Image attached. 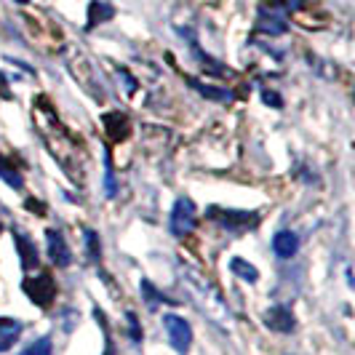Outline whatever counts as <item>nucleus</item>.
<instances>
[{
    "instance_id": "obj_16",
    "label": "nucleus",
    "mask_w": 355,
    "mask_h": 355,
    "mask_svg": "<svg viewBox=\"0 0 355 355\" xmlns=\"http://www.w3.org/2000/svg\"><path fill=\"white\" fill-rule=\"evenodd\" d=\"M139 288H142V297H144V300H147V304H153V307H155V304H158V302L174 304V300H171V297H166V294H160L158 288H155V286L150 284V281H142V284H139Z\"/></svg>"
},
{
    "instance_id": "obj_14",
    "label": "nucleus",
    "mask_w": 355,
    "mask_h": 355,
    "mask_svg": "<svg viewBox=\"0 0 355 355\" xmlns=\"http://www.w3.org/2000/svg\"><path fill=\"white\" fill-rule=\"evenodd\" d=\"M190 86L200 94V96H206V99H214V102H230L232 94L227 89H214V86H206V83H200L196 78H190Z\"/></svg>"
},
{
    "instance_id": "obj_13",
    "label": "nucleus",
    "mask_w": 355,
    "mask_h": 355,
    "mask_svg": "<svg viewBox=\"0 0 355 355\" xmlns=\"http://www.w3.org/2000/svg\"><path fill=\"white\" fill-rule=\"evenodd\" d=\"M112 17H115V8L112 6H107L102 0H94L89 6V30H94L96 24H105Z\"/></svg>"
},
{
    "instance_id": "obj_12",
    "label": "nucleus",
    "mask_w": 355,
    "mask_h": 355,
    "mask_svg": "<svg viewBox=\"0 0 355 355\" xmlns=\"http://www.w3.org/2000/svg\"><path fill=\"white\" fill-rule=\"evenodd\" d=\"M262 33H267V35H284L286 33V21L272 8L270 11H262V17H259V24H257Z\"/></svg>"
},
{
    "instance_id": "obj_18",
    "label": "nucleus",
    "mask_w": 355,
    "mask_h": 355,
    "mask_svg": "<svg viewBox=\"0 0 355 355\" xmlns=\"http://www.w3.org/2000/svg\"><path fill=\"white\" fill-rule=\"evenodd\" d=\"M19 355H53V345H51V337H40L35 339L33 345H27L24 350Z\"/></svg>"
},
{
    "instance_id": "obj_21",
    "label": "nucleus",
    "mask_w": 355,
    "mask_h": 355,
    "mask_svg": "<svg viewBox=\"0 0 355 355\" xmlns=\"http://www.w3.org/2000/svg\"><path fill=\"white\" fill-rule=\"evenodd\" d=\"M125 320H128V326H131V339L134 342H142V329H139V323H137V315L128 310L125 313Z\"/></svg>"
},
{
    "instance_id": "obj_25",
    "label": "nucleus",
    "mask_w": 355,
    "mask_h": 355,
    "mask_svg": "<svg viewBox=\"0 0 355 355\" xmlns=\"http://www.w3.org/2000/svg\"><path fill=\"white\" fill-rule=\"evenodd\" d=\"M17 3H27V0H17Z\"/></svg>"
},
{
    "instance_id": "obj_1",
    "label": "nucleus",
    "mask_w": 355,
    "mask_h": 355,
    "mask_svg": "<svg viewBox=\"0 0 355 355\" xmlns=\"http://www.w3.org/2000/svg\"><path fill=\"white\" fill-rule=\"evenodd\" d=\"M182 278H184V284L190 288L193 302L203 310V315H209L216 326L227 329V326H230V307L222 300V294L216 291V286H214L211 281H206V278H203L198 270H193V267H184Z\"/></svg>"
},
{
    "instance_id": "obj_15",
    "label": "nucleus",
    "mask_w": 355,
    "mask_h": 355,
    "mask_svg": "<svg viewBox=\"0 0 355 355\" xmlns=\"http://www.w3.org/2000/svg\"><path fill=\"white\" fill-rule=\"evenodd\" d=\"M230 270L238 275V278H243V281H249V284H257L259 281V272H257V267L246 262V259H241V257H235L230 259Z\"/></svg>"
},
{
    "instance_id": "obj_22",
    "label": "nucleus",
    "mask_w": 355,
    "mask_h": 355,
    "mask_svg": "<svg viewBox=\"0 0 355 355\" xmlns=\"http://www.w3.org/2000/svg\"><path fill=\"white\" fill-rule=\"evenodd\" d=\"M262 99H265V105H272V107H284V102H281V96L275 94V91H265L262 94Z\"/></svg>"
},
{
    "instance_id": "obj_24",
    "label": "nucleus",
    "mask_w": 355,
    "mask_h": 355,
    "mask_svg": "<svg viewBox=\"0 0 355 355\" xmlns=\"http://www.w3.org/2000/svg\"><path fill=\"white\" fill-rule=\"evenodd\" d=\"M40 206H43V203H37L35 198H30V200H27V209H30V211H37V214H46V209H40Z\"/></svg>"
},
{
    "instance_id": "obj_2",
    "label": "nucleus",
    "mask_w": 355,
    "mask_h": 355,
    "mask_svg": "<svg viewBox=\"0 0 355 355\" xmlns=\"http://www.w3.org/2000/svg\"><path fill=\"white\" fill-rule=\"evenodd\" d=\"M206 216L216 222L222 230H232V232H241V230H254L259 225V216L254 211H232V209H219L214 206L206 211Z\"/></svg>"
},
{
    "instance_id": "obj_17",
    "label": "nucleus",
    "mask_w": 355,
    "mask_h": 355,
    "mask_svg": "<svg viewBox=\"0 0 355 355\" xmlns=\"http://www.w3.org/2000/svg\"><path fill=\"white\" fill-rule=\"evenodd\" d=\"M0 177L6 179V182L14 187V190H19V187L24 184V182H21V174L14 168V163H8L6 158H0Z\"/></svg>"
},
{
    "instance_id": "obj_3",
    "label": "nucleus",
    "mask_w": 355,
    "mask_h": 355,
    "mask_svg": "<svg viewBox=\"0 0 355 355\" xmlns=\"http://www.w3.org/2000/svg\"><path fill=\"white\" fill-rule=\"evenodd\" d=\"M21 288L27 291V297L37 304V307H51L53 300H56V284H53L51 275H46V272H40L35 278H27Z\"/></svg>"
},
{
    "instance_id": "obj_8",
    "label": "nucleus",
    "mask_w": 355,
    "mask_h": 355,
    "mask_svg": "<svg viewBox=\"0 0 355 355\" xmlns=\"http://www.w3.org/2000/svg\"><path fill=\"white\" fill-rule=\"evenodd\" d=\"M102 123H105L107 137L112 142H123L125 137L131 134V123H128V118H125L123 112H107L105 118H102Z\"/></svg>"
},
{
    "instance_id": "obj_11",
    "label": "nucleus",
    "mask_w": 355,
    "mask_h": 355,
    "mask_svg": "<svg viewBox=\"0 0 355 355\" xmlns=\"http://www.w3.org/2000/svg\"><path fill=\"white\" fill-rule=\"evenodd\" d=\"M21 334V323L14 318H0V353H8Z\"/></svg>"
},
{
    "instance_id": "obj_7",
    "label": "nucleus",
    "mask_w": 355,
    "mask_h": 355,
    "mask_svg": "<svg viewBox=\"0 0 355 355\" xmlns=\"http://www.w3.org/2000/svg\"><path fill=\"white\" fill-rule=\"evenodd\" d=\"M265 326L270 331H278V334H291L297 320H294V313L288 307H270L265 313Z\"/></svg>"
},
{
    "instance_id": "obj_20",
    "label": "nucleus",
    "mask_w": 355,
    "mask_h": 355,
    "mask_svg": "<svg viewBox=\"0 0 355 355\" xmlns=\"http://www.w3.org/2000/svg\"><path fill=\"white\" fill-rule=\"evenodd\" d=\"M105 193L110 198L115 196V177H112V160H110V153L105 155Z\"/></svg>"
},
{
    "instance_id": "obj_19",
    "label": "nucleus",
    "mask_w": 355,
    "mask_h": 355,
    "mask_svg": "<svg viewBox=\"0 0 355 355\" xmlns=\"http://www.w3.org/2000/svg\"><path fill=\"white\" fill-rule=\"evenodd\" d=\"M83 238H86V243H89V254L94 259H99L102 257V243H99V235L94 230H83Z\"/></svg>"
},
{
    "instance_id": "obj_9",
    "label": "nucleus",
    "mask_w": 355,
    "mask_h": 355,
    "mask_svg": "<svg viewBox=\"0 0 355 355\" xmlns=\"http://www.w3.org/2000/svg\"><path fill=\"white\" fill-rule=\"evenodd\" d=\"M14 241H17V251H19V262H21V270H37V251H35V243L27 238V235H21L19 230H14Z\"/></svg>"
},
{
    "instance_id": "obj_4",
    "label": "nucleus",
    "mask_w": 355,
    "mask_h": 355,
    "mask_svg": "<svg viewBox=\"0 0 355 355\" xmlns=\"http://www.w3.org/2000/svg\"><path fill=\"white\" fill-rule=\"evenodd\" d=\"M163 326H166V331H168L171 347L182 355L187 353L190 345H193V329H190V323L184 318H179V315H163Z\"/></svg>"
},
{
    "instance_id": "obj_5",
    "label": "nucleus",
    "mask_w": 355,
    "mask_h": 355,
    "mask_svg": "<svg viewBox=\"0 0 355 355\" xmlns=\"http://www.w3.org/2000/svg\"><path fill=\"white\" fill-rule=\"evenodd\" d=\"M196 227V206L190 198H179L174 211H171V232L174 235H187Z\"/></svg>"
},
{
    "instance_id": "obj_6",
    "label": "nucleus",
    "mask_w": 355,
    "mask_h": 355,
    "mask_svg": "<svg viewBox=\"0 0 355 355\" xmlns=\"http://www.w3.org/2000/svg\"><path fill=\"white\" fill-rule=\"evenodd\" d=\"M46 243H49V257L56 267H67L72 262V251L67 249V241L59 230H46Z\"/></svg>"
},
{
    "instance_id": "obj_23",
    "label": "nucleus",
    "mask_w": 355,
    "mask_h": 355,
    "mask_svg": "<svg viewBox=\"0 0 355 355\" xmlns=\"http://www.w3.org/2000/svg\"><path fill=\"white\" fill-rule=\"evenodd\" d=\"M0 99H11V91H8V78L0 72Z\"/></svg>"
},
{
    "instance_id": "obj_10",
    "label": "nucleus",
    "mask_w": 355,
    "mask_h": 355,
    "mask_svg": "<svg viewBox=\"0 0 355 355\" xmlns=\"http://www.w3.org/2000/svg\"><path fill=\"white\" fill-rule=\"evenodd\" d=\"M297 249H300L297 232H291V230L275 232V238H272V251H275L281 259H291V257L297 254Z\"/></svg>"
}]
</instances>
